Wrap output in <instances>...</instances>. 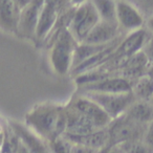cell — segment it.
<instances>
[{"label": "cell", "mask_w": 153, "mask_h": 153, "mask_svg": "<svg viewBox=\"0 0 153 153\" xmlns=\"http://www.w3.org/2000/svg\"><path fill=\"white\" fill-rule=\"evenodd\" d=\"M107 128L110 136V146H115L131 140H143L147 125L140 124L127 115L122 114L113 120Z\"/></svg>", "instance_id": "cell-5"}, {"label": "cell", "mask_w": 153, "mask_h": 153, "mask_svg": "<svg viewBox=\"0 0 153 153\" xmlns=\"http://www.w3.org/2000/svg\"><path fill=\"white\" fill-rule=\"evenodd\" d=\"M47 145H48L51 153H69L72 143L64 135H62L47 143Z\"/></svg>", "instance_id": "cell-19"}, {"label": "cell", "mask_w": 153, "mask_h": 153, "mask_svg": "<svg viewBox=\"0 0 153 153\" xmlns=\"http://www.w3.org/2000/svg\"><path fill=\"white\" fill-rule=\"evenodd\" d=\"M117 20L121 30L127 34L142 30L145 21L140 12L128 1H115Z\"/></svg>", "instance_id": "cell-8"}, {"label": "cell", "mask_w": 153, "mask_h": 153, "mask_svg": "<svg viewBox=\"0 0 153 153\" xmlns=\"http://www.w3.org/2000/svg\"><path fill=\"white\" fill-rule=\"evenodd\" d=\"M28 1H0V27L4 30L17 34L20 11Z\"/></svg>", "instance_id": "cell-12"}, {"label": "cell", "mask_w": 153, "mask_h": 153, "mask_svg": "<svg viewBox=\"0 0 153 153\" xmlns=\"http://www.w3.org/2000/svg\"><path fill=\"white\" fill-rule=\"evenodd\" d=\"M124 114L137 123L148 125L153 121V105L150 101L135 100Z\"/></svg>", "instance_id": "cell-16"}, {"label": "cell", "mask_w": 153, "mask_h": 153, "mask_svg": "<svg viewBox=\"0 0 153 153\" xmlns=\"http://www.w3.org/2000/svg\"><path fill=\"white\" fill-rule=\"evenodd\" d=\"M3 143H4V131L0 133V150H1V148H2Z\"/></svg>", "instance_id": "cell-26"}, {"label": "cell", "mask_w": 153, "mask_h": 153, "mask_svg": "<svg viewBox=\"0 0 153 153\" xmlns=\"http://www.w3.org/2000/svg\"><path fill=\"white\" fill-rule=\"evenodd\" d=\"M134 80L127 79L121 76H107L92 83L78 86V91L99 92V94H125L131 92Z\"/></svg>", "instance_id": "cell-7"}, {"label": "cell", "mask_w": 153, "mask_h": 153, "mask_svg": "<svg viewBox=\"0 0 153 153\" xmlns=\"http://www.w3.org/2000/svg\"><path fill=\"white\" fill-rule=\"evenodd\" d=\"M147 74L150 76L151 78H153V65H151L150 67L148 68V70H147Z\"/></svg>", "instance_id": "cell-27"}, {"label": "cell", "mask_w": 153, "mask_h": 153, "mask_svg": "<svg viewBox=\"0 0 153 153\" xmlns=\"http://www.w3.org/2000/svg\"><path fill=\"white\" fill-rule=\"evenodd\" d=\"M78 44L67 28L58 33L49 53V61L55 72L65 76L71 71L74 51Z\"/></svg>", "instance_id": "cell-2"}, {"label": "cell", "mask_w": 153, "mask_h": 153, "mask_svg": "<svg viewBox=\"0 0 153 153\" xmlns=\"http://www.w3.org/2000/svg\"><path fill=\"white\" fill-rule=\"evenodd\" d=\"M101 21L111 24H117L115 1L110 0H96L92 1ZM119 25V24H117Z\"/></svg>", "instance_id": "cell-18"}, {"label": "cell", "mask_w": 153, "mask_h": 153, "mask_svg": "<svg viewBox=\"0 0 153 153\" xmlns=\"http://www.w3.org/2000/svg\"><path fill=\"white\" fill-rule=\"evenodd\" d=\"M66 105L86 117L99 129L107 128L112 122L108 114L98 104L79 92H76Z\"/></svg>", "instance_id": "cell-6"}, {"label": "cell", "mask_w": 153, "mask_h": 153, "mask_svg": "<svg viewBox=\"0 0 153 153\" xmlns=\"http://www.w3.org/2000/svg\"><path fill=\"white\" fill-rule=\"evenodd\" d=\"M65 111L67 125H66V131L64 135H84V134L99 130V128L91 121H89L87 117L76 110L72 109L71 107L65 105Z\"/></svg>", "instance_id": "cell-14"}, {"label": "cell", "mask_w": 153, "mask_h": 153, "mask_svg": "<svg viewBox=\"0 0 153 153\" xmlns=\"http://www.w3.org/2000/svg\"><path fill=\"white\" fill-rule=\"evenodd\" d=\"M66 125L65 105L41 103L25 115V127L46 143L64 135Z\"/></svg>", "instance_id": "cell-1"}, {"label": "cell", "mask_w": 153, "mask_h": 153, "mask_svg": "<svg viewBox=\"0 0 153 153\" xmlns=\"http://www.w3.org/2000/svg\"><path fill=\"white\" fill-rule=\"evenodd\" d=\"M143 142L145 143L147 148L149 149L150 153H153V121L147 125Z\"/></svg>", "instance_id": "cell-21"}, {"label": "cell", "mask_w": 153, "mask_h": 153, "mask_svg": "<svg viewBox=\"0 0 153 153\" xmlns=\"http://www.w3.org/2000/svg\"><path fill=\"white\" fill-rule=\"evenodd\" d=\"M142 51L145 55V57L147 58V60H148L149 65H153V35L149 36V38L147 39Z\"/></svg>", "instance_id": "cell-22"}, {"label": "cell", "mask_w": 153, "mask_h": 153, "mask_svg": "<svg viewBox=\"0 0 153 153\" xmlns=\"http://www.w3.org/2000/svg\"><path fill=\"white\" fill-rule=\"evenodd\" d=\"M67 140L74 144H80L90 148L92 150L101 151L105 150L107 147L110 146V136H109L108 128L96 130L90 133L84 135H64Z\"/></svg>", "instance_id": "cell-15"}, {"label": "cell", "mask_w": 153, "mask_h": 153, "mask_svg": "<svg viewBox=\"0 0 153 153\" xmlns=\"http://www.w3.org/2000/svg\"><path fill=\"white\" fill-rule=\"evenodd\" d=\"M44 1H28L20 11L17 34L23 38H35L37 24Z\"/></svg>", "instance_id": "cell-9"}, {"label": "cell", "mask_w": 153, "mask_h": 153, "mask_svg": "<svg viewBox=\"0 0 153 153\" xmlns=\"http://www.w3.org/2000/svg\"><path fill=\"white\" fill-rule=\"evenodd\" d=\"M1 132H3V129H2V127L0 126V133H1Z\"/></svg>", "instance_id": "cell-28"}, {"label": "cell", "mask_w": 153, "mask_h": 153, "mask_svg": "<svg viewBox=\"0 0 153 153\" xmlns=\"http://www.w3.org/2000/svg\"><path fill=\"white\" fill-rule=\"evenodd\" d=\"M131 92L135 100L150 101L153 97V78L146 74L135 79Z\"/></svg>", "instance_id": "cell-17"}, {"label": "cell", "mask_w": 153, "mask_h": 153, "mask_svg": "<svg viewBox=\"0 0 153 153\" xmlns=\"http://www.w3.org/2000/svg\"><path fill=\"white\" fill-rule=\"evenodd\" d=\"M148 38V32L143 30V28L125 35L122 42L120 43L117 48L115 49L113 57L122 60H127L131 56L142 51Z\"/></svg>", "instance_id": "cell-11"}, {"label": "cell", "mask_w": 153, "mask_h": 153, "mask_svg": "<svg viewBox=\"0 0 153 153\" xmlns=\"http://www.w3.org/2000/svg\"><path fill=\"white\" fill-rule=\"evenodd\" d=\"M122 35V30L117 24L107 23L100 20L82 43L89 45H104L114 41Z\"/></svg>", "instance_id": "cell-13"}, {"label": "cell", "mask_w": 153, "mask_h": 153, "mask_svg": "<svg viewBox=\"0 0 153 153\" xmlns=\"http://www.w3.org/2000/svg\"><path fill=\"white\" fill-rule=\"evenodd\" d=\"M125 153H150L143 140H131L119 145Z\"/></svg>", "instance_id": "cell-20"}, {"label": "cell", "mask_w": 153, "mask_h": 153, "mask_svg": "<svg viewBox=\"0 0 153 153\" xmlns=\"http://www.w3.org/2000/svg\"><path fill=\"white\" fill-rule=\"evenodd\" d=\"M69 153H100V152L96 150H92V149H90V148H87V147L83 146V145L72 143Z\"/></svg>", "instance_id": "cell-23"}, {"label": "cell", "mask_w": 153, "mask_h": 153, "mask_svg": "<svg viewBox=\"0 0 153 153\" xmlns=\"http://www.w3.org/2000/svg\"><path fill=\"white\" fill-rule=\"evenodd\" d=\"M146 26H147V28H148L149 32L153 35V17L149 18L148 21L146 22Z\"/></svg>", "instance_id": "cell-25"}, {"label": "cell", "mask_w": 153, "mask_h": 153, "mask_svg": "<svg viewBox=\"0 0 153 153\" xmlns=\"http://www.w3.org/2000/svg\"><path fill=\"white\" fill-rule=\"evenodd\" d=\"M99 22L100 17L92 1H84L74 7L67 30L76 43L80 44Z\"/></svg>", "instance_id": "cell-3"}, {"label": "cell", "mask_w": 153, "mask_h": 153, "mask_svg": "<svg viewBox=\"0 0 153 153\" xmlns=\"http://www.w3.org/2000/svg\"><path fill=\"white\" fill-rule=\"evenodd\" d=\"M100 153H103V151H101V152H100Z\"/></svg>", "instance_id": "cell-29"}, {"label": "cell", "mask_w": 153, "mask_h": 153, "mask_svg": "<svg viewBox=\"0 0 153 153\" xmlns=\"http://www.w3.org/2000/svg\"><path fill=\"white\" fill-rule=\"evenodd\" d=\"M103 153H125V152H124L123 149L119 145H115V146L107 147L105 150H103Z\"/></svg>", "instance_id": "cell-24"}, {"label": "cell", "mask_w": 153, "mask_h": 153, "mask_svg": "<svg viewBox=\"0 0 153 153\" xmlns=\"http://www.w3.org/2000/svg\"><path fill=\"white\" fill-rule=\"evenodd\" d=\"M79 94L87 97L96 104H98L108 114L111 121L120 117L127 111L135 101L132 92L125 94H99V92H81Z\"/></svg>", "instance_id": "cell-4"}, {"label": "cell", "mask_w": 153, "mask_h": 153, "mask_svg": "<svg viewBox=\"0 0 153 153\" xmlns=\"http://www.w3.org/2000/svg\"><path fill=\"white\" fill-rule=\"evenodd\" d=\"M59 4L56 1H44V4L39 16L35 39L38 41H45L51 34L59 20Z\"/></svg>", "instance_id": "cell-10"}]
</instances>
